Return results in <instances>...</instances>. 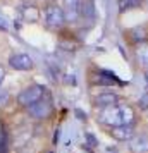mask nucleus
I'll return each mask as SVG.
<instances>
[{"instance_id": "nucleus-1", "label": "nucleus", "mask_w": 148, "mask_h": 153, "mask_svg": "<svg viewBox=\"0 0 148 153\" xmlns=\"http://www.w3.org/2000/svg\"><path fill=\"white\" fill-rule=\"evenodd\" d=\"M98 120L102 124L119 127V126H131L134 122V110L129 105H114L98 112Z\"/></svg>"}, {"instance_id": "nucleus-10", "label": "nucleus", "mask_w": 148, "mask_h": 153, "mask_svg": "<svg viewBox=\"0 0 148 153\" xmlns=\"http://www.w3.org/2000/svg\"><path fill=\"white\" fill-rule=\"evenodd\" d=\"M21 14H22V17L29 22L38 21V17H40V12H38V9H35V7H24L21 10Z\"/></svg>"}, {"instance_id": "nucleus-13", "label": "nucleus", "mask_w": 148, "mask_h": 153, "mask_svg": "<svg viewBox=\"0 0 148 153\" xmlns=\"http://www.w3.org/2000/svg\"><path fill=\"white\" fill-rule=\"evenodd\" d=\"M138 105H140L141 108H148V93H145V95H143V97L140 98Z\"/></svg>"}, {"instance_id": "nucleus-17", "label": "nucleus", "mask_w": 148, "mask_h": 153, "mask_svg": "<svg viewBox=\"0 0 148 153\" xmlns=\"http://www.w3.org/2000/svg\"><path fill=\"white\" fill-rule=\"evenodd\" d=\"M147 81H148V71H147Z\"/></svg>"}, {"instance_id": "nucleus-5", "label": "nucleus", "mask_w": 148, "mask_h": 153, "mask_svg": "<svg viewBox=\"0 0 148 153\" xmlns=\"http://www.w3.org/2000/svg\"><path fill=\"white\" fill-rule=\"evenodd\" d=\"M9 65L16 71H29L33 67V59L28 53H16L9 59Z\"/></svg>"}, {"instance_id": "nucleus-6", "label": "nucleus", "mask_w": 148, "mask_h": 153, "mask_svg": "<svg viewBox=\"0 0 148 153\" xmlns=\"http://www.w3.org/2000/svg\"><path fill=\"white\" fill-rule=\"evenodd\" d=\"M117 102H119V97L115 93H100L98 97L93 100L95 107L100 108V110L109 108V107H114V105H117Z\"/></svg>"}, {"instance_id": "nucleus-12", "label": "nucleus", "mask_w": 148, "mask_h": 153, "mask_svg": "<svg viewBox=\"0 0 148 153\" xmlns=\"http://www.w3.org/2000/svg\"><path fill=\"white\" fill-rule=\"evenodd\" d=\"M62 2L65 4L67 10H72V12H78L79 10V4H81V0H62Z\"/></svg>"}, {"instance_id": "nucleus-4", "label": "nucleus", "mask_w": 148, "mask_h": 153, "mask_svg": "<svg viewBox=\"0 0 148 153\" xmlns=\"http://www.w3.org/2000/svg\"><path fill=\"white\" fill-rule=\"evenodd\" d=\"M52 112V105H50L48 100H38L36 103L29 105L28 107V114L35 119H43V117H48V114Z\"/></svg>"}, {"instance_id": "nucleus-2", "label": "nucleus", "mask_w": 148, "mask_h": 153, "mask_svg": "<svg viewBox=\"0 0 148 153\" xmlns=\"http://www.w3.org/2000/svg\"><path fill=\"white\" fill-rule=\"evenodd\" d=\"M43 93H45V88L40 86V84H33L26 90H22L17 97V103L22 105V107H29V105L36 103L38 100L43 98Z\"/></svg>"}, {"instance_id": "nucleus-15", "label": "nucleus", "mask_w": 148, "mask_h": 153, "mask_svg": "<svg viewBox=\"0 0 148 153\" xmlns=\"http://www.w3.org/2000/svg\"><path fill=\"white\" fill-rule=\"evenodd\" d=\"M7 24H9V21L5 19V17H2V16H0V28H2V29H7Z\"/></svg>"}, {"instance_id": "nucleus-3", "label": "nucleus", "mask_w": 148, "mask_h": 153, "mask_svg": "<svg viewBox=\"0 0 148 153\" xmlns=\"http://www.w3.org/2000/svg\"><path fill=\"white\" fill-rule=\"evenodd\" d=\"M65 22V14L59 5H48L45 9V24L52 29H60Z\"/></svg>"}, {"instance_id": "nucleus-7", "label": "nucleus", "mask_w": 148, "mask_h": 153, "mask_svg": "<svg viewBox=\"0 0 148 153\" xmlns=\"http://www.w3.org/2000/svg\"><path fill=\"white\" fill-rule=\"evenodd\" d=\"M129 146H131V150H133L134 153H147L148 152V136L147 134L133 136Z\"/></svg>"}, {"instance_id": "nucleus-11", "label": "nucleus", "mask_w": 148, "mask_h": 153, "mask_svg": "<svg viewBox=\"0 0 148 153\" xmlns=\"http://www.w3.org/2000/svg\"><path fill=\"white\" fill-rule=\"evenodd\" d=\"M141 2L143 0H119V9H120V12H126V10L140 7Z\"/></svg>"}, {"instance_id": "nucleus-9", "label": "nucleus", "mask_w": 148, "mask_h": 153, "mask_svg": "<svg viewBox=\"0 0 148 153\" xmlns=\"http://www.w3.org/2000/svg\"><path fill=\"white\" fill-rule=\"evenodd\" d=\"M136 60L141 64V65H145L148 67V42H143L140 43L138 47H136Z\"/></svg>"}, {"instance_id": "nucleus-16", "label": "nucleus", "mask_w": 148, "mask_h": 153, "mask_svg": "<svg viewBox=\"0 0 148 153\" xmlns=\"http://www.w3.org/2000/svg\"><path fill=\"white\" fill-rule=\"evenodd\" d=\"M4 77H5V71H4L2 65H0V84H2V81H4Z\"/></svg>"}, {"instance_id": "nucleus-8", "label": "nucleus", "mask_w": 148, "mask_h": 153, "mask_svg": "<svg viewBox=\"0 0 148 153\" xmlns=\"http://www.w3.org/2000/svg\"><path fill=\"white\" fill-rule=\"evenodd\" d=\"M112 138L119 139V141L131 139V138H133V127H131V126H119V127H112Z\"/></svg>"}, {"instance_id": "nucleus-14", "label": "nucleus", "mask_w": 148, "mask_h": 153, "mask_svg": "<svg viewBox=\"0 0 148 153\" xmlns=\"http://www.w3.org/2000/svg\"><path fill=\"white\" fill-rule=\"evenodd\" d=\"M7 100H9V95L5 93V91H0V107L7 103Z\"/></svg>"}]
</instances>
